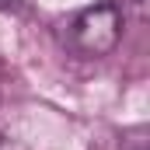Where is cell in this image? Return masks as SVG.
Segmentation results:
<instances>
[{
	"instance_id": "cell-1",
	"label": "cell",
	"mask_w": 150,
	"mask_h": 150,
	"mask_svg": "<svg viewBox=\"0 0 150 150\" xmlns=\"http://www.w3.org/2000/svg\"><path fill=\"white\" fill-rule=\"evenodd\" d=\"M122 38V11L115 7L112 0L84 7L70 21V45L80 56H108Z\"/></svg>"
},
{
	"instance_id": "cell-2",
	"label": "cell",
	"mask_w": 150,
	"mask_h": 150,
	"mask_svg": "<svg viewBox=\"0 0 150 150\" xmlns=\"http://www.w3.org/2000/svg\"><path fill=\"white\" fill-rule=\"evenodd\" d=\"M0 150H28L25 143H18V140H7V136H0Z\"/></svg>"
}]
</instances>
